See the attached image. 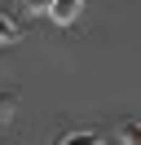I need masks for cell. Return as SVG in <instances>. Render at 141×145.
Returning a JSON list of instances; mask_svg holds the SVG:
<instances>
[{
  "label": "cell",
  "mask_w": 141,
  "mask_h": 145,
  "mask_svg": "<svg viewBox=\"0 0 141 145\" xmlns=\"http://www.w3.org/2000/svg\"><path fill=\"white\" fill-rule=\"evenodd\" d=\"M79 9H84V0H57V5L49 9V18L57 22V27H70V22L79 18Z\"/></svg>",
  "instance_id": "obj_1"
},
{
  "label": "cell",
  "mask_w": 141,
  "mask_h": 145,
  "mask_svg": "<svg viewBox=\"0 0 141 145\" xmlns=\"http://www.w3.org/2000/svg\"><path fill=\"white\" fill-rule=\"evenodd\" d=\"M57 145H101V132H93V127L84 132V127H79V132H66Z\"/></svg>",
  "instance_id": "obj_2"
},
{
  "label": "cell",
  "mask_w": 141,
  "mask_h": 145,
  "mask_svg": "<svg viewBox=\"0 0 141 145\" xmlns=\"http://www.w3.org/2000/svg\"><path fill=\"white\" fill-rule=\"evenodd\" d=\"M119 145H141V119H132V123L119 127Z\"/></svg>",
  "instance_id": "obj_3"
},
{
  "label": "cell",
  "mask_w": 141,
  "mask_h": 145,
  "mask_svg": "<svg viewBox=\"0 0 141 145\" xmlns=\"http://www.w3.org/2000/svg\"><path fill=\"white\" fill-rule=\"evenodd\" d=\"M5 44H18V27L0 13V48H5Z\"/></svg>",
  "instance_id": "obj_4"
},
{
  "label": "cell",
  "mask_w": 141,
  "mask_h": 145,
  "mask_svg": "<svg viewBox=\"0 0 141 145\" xmlns=\"http://www.w3.org/2000/svg\"><path fill=\"white\" fill-rule=\"evenodd\" d=\"M13 101H18V88H0V119L13 110Z\"/></svg>",
  "instance_id": "obj_5"
},
{
  "label": "cell",
  "mask_w": 141,
  "mask_h": 145,
  "mask_svg": "<svg viewBox=\"0 0 141 145\" xmlns=\"http://www.w3.org/2000/svg\"><path fill=\"white\" fill-rule=\"evenodd\" d=\"M53 5H57V0H22V9H26V13H49Z\"/></svg>",
  "instance_id": "obj_6"
}]
</instances>
